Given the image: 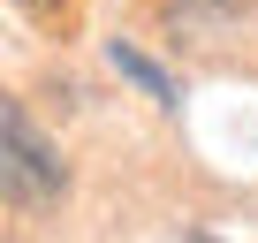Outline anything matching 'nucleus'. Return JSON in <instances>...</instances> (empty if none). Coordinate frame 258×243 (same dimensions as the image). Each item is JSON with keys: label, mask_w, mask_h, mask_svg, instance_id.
I'll use <instances>...</instances> for the list:
<instances>
[{"label": "nucleus", "mask_w": 258, "mask_h": 243, "mask_svg": "<svg viewBox=\"0 0 258 243\" xmlns=\"http://www.w3.org/2000/svg\"><path fill=\"white\" fill-rule=\"evenodd\" d=\"M69 190V167L61 152L46 145V130L23 114V106H0V198L16 205H53Z\"/></svg>", "instance_id": "nucleus-1"}, {"label": "nucleus", "mask_w": 258, "mask_h": 243, "mask_svg": "<svg viewBox=\"0 0 258 243\" xmlns=\"http://www.w3.org/2000/svg\"><path fill=\"white\" fill-rule=\"evenodd\" d=\"M106 61H114V76H129V84H137L152 106H182V84H175L160 61H145L137 46H121V38H114V46H106Z\"/></svg>", "instance_id": "nucleus-2"}, {"label": "nucleus", "mask_w": 258, "mask_h": 243, "mask_svg": "<svg viewBox=\"0 0 258 243\" xmlns=\"http://www.w3.org/2000/svg\"><path fill=\"white\" fill-rule=\"evenodd\" d=\"M23 8H31V16H53V0H23Z\"/></svg>", "instance_id": "nucleus-3"}]
</instances>
